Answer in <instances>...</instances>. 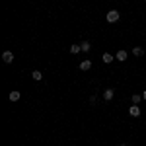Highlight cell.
Wrapping results in <instances>:
<instances>
[{
    "label": "cell",
    "instance_id": "cell-14",
    "mask_svg": "<svg viewBox=\"0 0 146 146\" xmlns=\"http://www.w3.org/2000/svg\"><path fill=\"white\" fill-rule=\"evenodd\" d=\"M96 101H98V98H96V96H90V103L92 105H96Z\"/></svg>",
    "mask_w": 146,
    "mask_h": 146
},
{
    "label": "cell",
    "instance_id": "cell-9",
    "mask_svg": "<svg viewBox=\"0 0 146 146\" xmlns=\"http://www.w3.org/2000/svg\"><path fill=\"white\" fill-rule=\"evenodd\" d=\"M80 47H82V53H90V49H92L90 41H82V43H80Z\"/></svg>",
    "mask_w": 146,
    "mask_h": 146
},
{
    "label": "cell",
    "instance_id": "cell-8",
    "mask_svg": "<svg viewBox=\"0 0 146 146\" xmlns=\"http://www.w3.org/2000/svg\"><path fill=\"white\" fill-rule=\"evenodd\" d=\"M101 60H103L105 64H109V62H113V60H115V56H113L111 53H103V56H101Z\"/></svg>",
    "mask_w": 146,
    "mask_h": 146
},
{
    "label": "cell",
    "instance_id": "cell-2",
    "mask_svg": "<svg viewBox=\"0 0 146 146\" xmlns=\"http://www.w3.org/2000/svg\"><path fill=\"white\" fill-rule=\"evenodd\" d=\"M2 60H4L6 64H12V62H14V53H12V51H4V53H2Z\"/></svg>",
    "mask_w": 146,
    "mask_h": 146
},
{
    "label": "cell",
    "instance_id": "cell-6",
    "mask_svg": "<svg viewBox=\"0 0 146 146\" xmlns=\"http://www.w3.org/2000/svg\"><path fill=\"white\" fill-rule=\"evenodd\" d=\"M92 68V60L90 58H86V60H82V62H80V70H84V72H86V70H90Z\"/></svg>",
    "mask_w": 146,
    "mask_h": 146
},
{
    "label": "cell",
    "instance_id": "cell-15",
    "mask_svg": "<svg viewBox=\"0 0 146 146\" xmlns=\"http://www.w3.org/2000/svg\"><path fill=\"white\" fill-rule=\"evenodd\" d=\"M142 100H144V101H146V90H144V92H142Z\"/></svg>",
    "mask_w": 146,
    "mask_h": 146
},
{
    "label": "cell",
    "instance_id": "cell-11",
    "mask_svg": "<svg viewBox=\"0 0 146 146\" xmlns=\"http://www.w3.org/2000/svg\"><path fill=\"white\" fill-rule=\"evenodd\" d=\"M31 78L37 80V82H39V80H43V72H41V70H33V72H31Z\"/></svg>",
    "mask_w": 146,
    "mask_h": 146
},
{
    "label": "cell",
    "instance_id": "cell-7",
    "mask_svg": "<svg viewBox=\"0 0 146 146\" xmlns=\"http://www.w3.org/2000/svg\"><path fill=\"white\" fill-rule=\"evenodd\" d=\"M8 98H10V101H20V98H22V94H20L18 90H12Z\"/></svg>",
    "mask_w": 146,
    "mask_h": 146
},
{
    "label": "cell",
    "instance_id": "cell-4",
    "mask_svg": "<svg viewBox=\"0 0 146 146\" xmlns=\"http://www.w3.org/2000/svg\"><path fill=\"white\" fill-rule=\"evenodd\" d=\"M129 115H131V117H140V107L133 103V105L129 107Z\"/></svg>",
    "mask_w": 146,
    "mask_h": 146
},
{
    "label": "cell",
    "instance_id": "cell-13",
    "mask_svg": "<svg viewBox=\"0 0 146 146\" xmlns=\"http://www.w3.org/2000/svg\"><path fill=\"white\" fill-rule=\"evenodd\" d=\"M131 100H133L135 105H138V103L142 101V94H133V98H131Z\"/></svg>",
    "mask_w": 146,
    "mask_h": 146
},
{
    "label": "cell",
    "instance_id": "cell-5",
    "mask_svg": "<svg viewBox=\"0 0 146 146\" xmlns=\"http://www.w3.org/2000/svg\"><path fill=\"white\" fill-rule=\"evenodd\" d=\"M113 98H115V90H113V88H107V90L103 92V100L105 101H111Z\"/></svg>",
    "mask_w": 146,
    "mask_h": 146
},
{
    "label": "cell",
    "instance_id": "cell-3",
    "mask_svg": "<svg viewBox=\"0 0 146 146\" xmlns=\"http://www.w3.org/2000/svg\"><path fill=\"white\" fill-rule=\"evenodd\" d=\"M127 56H129V53H127L125 49H119V51H117V55H115V60H119V62H125V60H127Z\"/></svg>",
    "mask_w": 146,
    "mask_h": 146
},
{
    "label": "cell",
    "instance_id": "cell-12",
    "mask_svg": "<svg viewBox=\"0 0 146 146\" xmlns=\"http://www.w3.org/2000/svg\"><path fill=\"white\" fill-rule=\"evenodd\" d=\"M133 55L135 56H144V49H142V47H135V49H133Z\"/></svg>",
    "mask_w": 146,
    "mask_h": 146
},
{
    "label": "cell",
    "instance_id": "cell-1",
    "mask_svg": "<svg viewBox=\"0 0 146 146\" xmlns=\"http://www.w3.org/2000/svg\"><path fill=\"white\" fill-rule=\"evenodd\" d=\"M119 18H121V14H119V10H109L107 14H105V20H107L109 23L119 22Z\"/></svg>",
    "mask_w": 146,
    "mask_h": 146
},
{
    "label": "cell",
    "instance_id": "cell-16",
    "mask_svg": "<svg viewBox=\"0 0 146 146\" xmlns=\"http://www.w3.org/2000/svg\"><path fill=\"white\" fill-rule=\"evenodd\" d=\"M119 146H129V144H127V142H123V144H119Z\"/></svg>",
    "mask_w": 146,
    "mask_h": 146
},
{
    "label": "cell",
    "instance_id": "cell-10",
    "mask_svg": "<svg viewBox=\"0 0 146 146\" xmlns=\"http://www.w3.org/2000/svg\"><path fill=\"white\" fill-rule=\"evenodd\" d=\"M70 53H72V55H78V53H82V47H80L78 43H74V45H70Z\"/></svg>",
    "mask_w": 146,
    "mask_h": 146
}]
</instances>
